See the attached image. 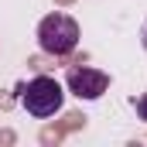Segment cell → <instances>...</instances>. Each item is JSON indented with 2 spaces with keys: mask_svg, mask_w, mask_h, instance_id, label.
Listing matches in <instances>:
<instances>
[{
  "mask_svg": "<svg viewBox=\"0 0 147 147\" xmlns=\"http://www.w3.org/2000/svg\"><path fill=\"white\" fill-rule=\"evenodd\" d=\"M62 99H65L62 86L55 79H48V75H38V79H31L21 89V106L31 113V116H38V120L55 116V113L62 110Z\"/></svg>",
  "mask_w": 147,
  "mask_h": 147,
  "instance_id": "obj_1",
  "label": "cell"
},
{
  "mask_svg": "<svg viewBox=\"0 0 147 147\" xmlns=\"http://www.w3.org/2000/svg\"><path fill=\"white\" fill-rule=\"evenodd\" d=\"M106 86H110V79L99 69H75V72H69V89L79 99H99L106 92Z\"/></svg>",
  "mask_w": 147,
  "mask_h": 147,
  "instance_id": "obj_3",
  "label": "cell"
},
{
  "mask_svg": "<svg viewBox=\"0 0 147 147\" xmlns=\"http://www.w3.org/2000/svg\"><path fill=\"white\" fill-rule=\"evenodd\" d=\"M140 38H144V48H147V21H144V31H140Z\"/></svg>",
  "mask_w": 147,
  "mask_h": 147,
  "instance_id": "obj_5",
  "label": "cell"
},
{
  "mask_svg": "<svg viewBox=\"0 0 147 147\" xmlns=\"http://www.w3.org/2000/svg\"><path fill=\"white\" fill-rule=\"evenodd\" d=\"M134 106H137V116H140V120H147V96L134 99Z\"/></svg>",
  "mask_w": 147,
  "mask_h": 147,
  "instance_id": "obj_4",
  "label": "cell"
},
{
  "mask_svg": "<svg viewBox=\"0 0 147 147\" xmlns=\"http://www.w3.org/2000/svg\"><path fill=\"white\" fill-rule=\"evenodd\" d=\"M38 45L48 55H69L79 45V24L69 14H48L38 24Z\"/></svg>",
  "mask_w": 147,
  "mask_h": 147,
  "instance_id": "obj_2",
  "label": "cell"
}]
</instances>
